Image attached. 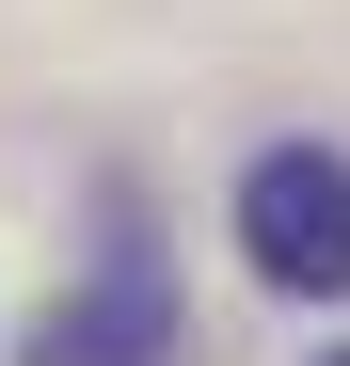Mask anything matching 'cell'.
<instances>
[{
  "mask_svg": "<svg viewBox=\"0 0 350 366\" xmlns=\"http://www.w3.org/2000/svg\"><path fill=\"white\" fill-rule=\"evenodd\" d=\"M239 255L286 302H350V159L334 144H271L239 175Z\"/></svg>",
  "mask_w": 350,
  "mask_h": 366,
  "instance_id": "6da1fadb",
  "label": "cell"
},
{
  "mask_svg": "<svg viewBox=\"0 0 350 366\" xmlns=\"http://www.w3.org/2000/svg\"><path fill=\"white\" fill-rule=\"evenodd\" d=\"M144 350H159V287H144V255H111V287H96V302H64L32 366H144Z\"/></svg>",
  "mask_w": 350,
  "mask_h": 366,
  "instance_id": "7a4b0ae2",
  "label": "cell"
},
{
  "mask_svg": "<svg viewBox=\"0 0 350 366\" xmlns=\"http://www.w3.org/2000/svg\"><path fill=\"white\" fill-rule=\"evenodd\" d=\"M334 366H350V350H334Z\"/></svg>",
  "mask_w": 350,
  "mask_h": 366,
  "instance_id": "3957f363",
  "label": "cell"
}]
</instances>
